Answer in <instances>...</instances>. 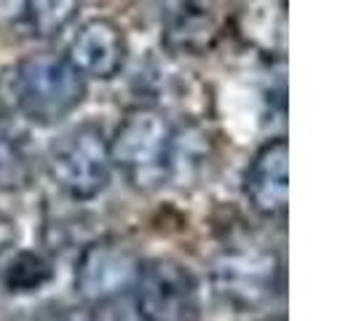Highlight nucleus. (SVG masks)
<instances>
[{"instance_id":"obj_1","label":"nucleus","mask_w":356,"mask_h":321,"mask_svg":"<svg viewBox=\"0 0 356 321\" xmlns=\"http://www.w3.org/2000/svg\"><path fill=\"white\" fill-rule=\"evenodd\" d=\"M110 163L140 193H156L179 169L182 137L175 118L156 105H134L110 134Z\"/></svg>"},{"instance_id":"obj_2","label":"nucleus","mask_w":356,"mask_h":321,"mask_svg":"<svg viewBox=\"0 0 356 321\" xmlns=\"http://www.w3.org/2000/svg\"><path fill=\"white\" fill-rule=\"evenodd\" d=\"M0 99L8 110L38 129L65 124L86 99V81L62 54H30L0 78Z\"/></svg>"},{"instance_id":"obj_3","label":"nucleus","mask_w":356,"mask_h":321,"mask_svg":"<svg viewBox=\"0 0 356 321\" xmlns=\"http://www.w3.org/2000/svg\"><path fill=\"white\" fill-rule=\"evenodd\" d=\"M102 124L81 121L65 129L46 150V172L65 196L83 204L102 196L113 177L110 145Z\"/></svg>"},{"instance_id":"obj_4","label":"nucleus","mask_w":356,"mask_h":321,"mask_svg":"<svg viewBox=\"0 0 356 321\" xmlns=\"http://www.w3.org/2000/svg\"><path fill=\"white\" fill-rule=\"evenodd\" d=\"M212 292L236 313L260 311L282 292L284 270L273 252L238 247L225 249L212 263Z\"/></svg>"},{"instance_id":"obj_5","label":"nucleus","mask_w":356,"mask_h":321,"mask_svg":"<svg viewBox=\"0 0 356 321\" xmlns=\"http://www.w3.org/2000/svg\"><path fill=\"white\" fill-rule=\"evenodd\" d=\"M131 300L143 321H198L201 316L196 273L175 257L143 260Z\"/></svg>"},{"instance_id":"obj_6","label":"nucleus","mask_w":356,"mask_h":321,"mask_svg":"<svg viewBox=\"0 0 356 321\" xmlns=\"http://www.w3.org/2000/svg\"><path fill=\"white\" fill-rule=\"evenodd\" d=\"M140 265L143 257L121 238H97L78 254L72 284L86 303H105L121 295H131Z\"/></svg>"},{"instance_id":"obj_7","label":"nucleus","mask_w":356,"mask_h":321,"mask_svg":"<svg viewBox=\"0 0 356 321\" xmlns=\"http://www.w3.org/2000/svg\"><path fill=\"white\" fill-rule=\"evenodd\" d=\"M62 56L83 81H113L129 62V38L118 22L91 17L78 24Z\"/></svg>"},{"instance_id":"obj_8","label":"nucleus","mask_w":356,"mask_h":321,"mask_svg":"<svg viewBox=\"0 0 356 321\" xmlns=\"http://www.w3.org/2000/svg\"><path fill=\"white\" fill-rule=\"evenodd\" d=\"M250 206L266 220H279L289 206V142L284 137L268 140L244 169L241 179Z\"/></svg>"},{"instance_id":"obj_9","label":"nucleus","mask_w":356,"mask_h":321,"mask_svg":"<svg viewBox=\"0 0 356 321\" xmlns=\"http://www.w3.org/2000/svg\"><path fill=\"white\" fill-rule=\"evenodd\" d=\"M161 38L179 54H204L217 38L214 0H161Z\"/></svg>"},{"instance_id":"obj_10","label":"nucleus","mask_w":356,"mask_h":321,"mask_svg":"<svg viewBox=\"0 0 356 321\" xmlns=\"http://www.w3.org/2000/svg\"><path fill=\"white\" fill-rule=\"evenodd\" d=\"M78 6L81 0H19L17 11L30 35L54 38L70 27Z\"/></svg>"},{"instance_id":"obj_11","label":"nucleus","mask_w":356,"mask_h":321,"mask_svg":"<svg viewBox=\"0 0 356 321\" xmlns=\"http://www.w3.org/2000/svg\"><path fill=\"white\" fill-rule=\"evenodd\" d=\"M54 279V263L40 252H17L0 270V281L8 292H38Z\"/></svg>"},{"instance_id":"obj_12","label":"nucleus","mask_w":356,"mask_h":321,"mask_svg":"<svg viewBox=\"0 0 356 321\" xmlns=\"http://www.w3.org/2000/svg\"><path fill=\"white\" fill-rule=\"evenodd\" d=\"M33 179V163L24 153L22 142L11 134L0 131V190L3 193H19Z\"/></svg>"},{"instance_id":"obj_13","label":"nucleus","mask_w":356,"mask_h":321,"mask_svg":"<svg viewBox=\"0 0 356 321\" xmlns=\"http://www.w3.org/2000/svg\"><path fill=\"white\" fill-rule=\"evenodd\" d=\"M89 321H143V316L137 313L131 295H121V297H113V300L94 305Z\"/></svg>"},{"instance_id":"obj_14","label":"nucleus","mask_w":356,"mask_h":321,"mask_svg":"<svg viewBox=\"0 0 356 321\" xmlns=\"http://www.w3.org/2000/svg\"><path fill=\"white\" fill-rule=\"evenodd\" d=\"M33 321H89V313L75 305H43Z\"/></svg>"},{"instance_id":"obj_15","label":"nucleus","mask_w":356,"mask_h":321,"mask_svg":"<svg viewBox=\"0 0 356 321\" xmlns=\"http://www.w3.org/2000/svg\"><path fill=\"white\" fill-rule=\"evenodd\" d=\"M17 220H11L6 212H0V254L8 252L14 244H17Z\"/></svg>"}]
</instances>
